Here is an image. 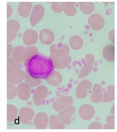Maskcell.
Returning a JSON list of instances; mask_svg holds the SVG:
<instances>
[{
	"mask_svg": "<svg viewBox=\"0 0 117 132\" xmlns=\"http://www.w3.org/2000/svg\"><path fill=\"white\" fill-rule=\"evenodd\" d=\"M54 69L52 60L41 54H35L27 64L28 72L32 78L45 79Z\"/></svg>",
	"mask_w": 117,
	"mask_h": 132,
	"instance_id": "1",
	"label": "cell"
},
{
	"mask_svg": "<svg viewBox=\"0 0 117 132\" xmlns=\"http://www.w3.org/2000/svg\"><path fill=\"white\" fill-rule=\"evenodd\" d=\"M45 12V8L41 4H38L33 7L30 15V22L32 27H34L41 20L44 16Z\"/></svg>",
	"mask_w": 117,
	"mask_h": 132,
	"instance_id": "2",
	"label": "cell"
},
{
	"mask_svg": "<svg viewBox=\"0 0 117 132\" xmlns=\"http://www.w3.org/2000/svg\"><path fill=\"white\" fill-rule=\"evenodd\" d=\"M87 22L91 28L95 31L101 30L105 24L104 18L99 14H94L91 15L88 18Z\"/></svg>",
	"mask_w": 117,
	"mask_h": 132,
	"instance_id": "3",
	"label": "cell"
},
{
	"mask_svg": "<svg viewBox=\"0 0 117 132\" xmlns=\"http://www.w3.org/2000/svg\"><path fill=\"white\" fill-rule=\"evenodd\" d=\"M20 28L19 22L14 19H10L7 21V42L13 41L18 30Z\"/></svg>",
	"mask_w": 117,
	"mask_h": 132,
	"instance_id": "4",
	"label": "cell"
},
{
	"mask_svg": "<svg viewBox=\"0 0 117 132\" xmlns=\"http://www.w3.org/2000/svg\"><path fill=\"white\" fill-rule=\"evenodd\" d=\"M23 40L26 45H34L38 40L37 33L35 30L30 29H27L23 34Z\"/></svg>",
	"mask_w": 117,
	"mask_h": 132,
	"instance_id": "5",
	"label": "cell"
},
{
	"mask_svg": "<svg viewBox=\"0 0 117 132\" xmlns=\"http://www.w3.org/2000/svg\"><path fill=\"white\" fill-rule=\"evenodd\" d=\"M33 7L31 2H21L18 6V14L22 18H28L30 15Z\"/></svg>",
	"mask_w": 117,
	"mask_h": 132,
	"instance_id": "6",
	"label": "cell"
},
{
	"mask_svg": "<svg viewBox=\"0 0 117 132\" xmlns=\"http://www.w3.org/2000/svg\"><path fill=\"white\" fill-rule=\"evenodd\" d=\"M54 39V34L51 30L47 29H43L40 32L39 40L42 43L45 45H49L52 43Z\"/></svg>",
	"mask_w": 117,
	"mask_h": 132,
	"instance_id": "7",
	"label": "cell"
},
{
	"mask_svg": "<svg viewBox=\"0 0 117 132\" xmlns=\"http://www.w3.org/2000/svg\"><path fill=\"white\" fill-rule=\"evenodd\" d=\"M79 8L83 13L85 14H90L93 12L95 6L92 2H79Z\"/></svg>",
	"mask_w": 117,
	"mask_h": 132,
	"instance_id": "8",
	"label": "cell"
},
{
	"mask_svg": "<svg viewBox=\"0 0 117 132\" xmlns=\"http://www.w3.org/2000/svg\"><path fill=\"white\" fill-rule=\"evenodd\" d=\"M64 12L69 16H73L76 15L77 10L75 7V2H65Z\"/></svg>",
	"mask_w": 117,
	"mask_h": 132,
	"instance_id": "9",
	"label": "cell"
},
{
	"mask_svg": "<svg viewBox=\"0 0 117 132\" xmlns=\"http://www.w3.org/2000/svg\"><path fill=\"white\" fill-rule=\"evenodd\" d=\"M51 52L52 53H56L55 54L57 55L62 56L67 54L69 52V50L67 45H53L51 48Z\"/></svg>",
	"mask_w": 117,
	"mask_h": 132,
	"instance_id": "10",
	"label": "cell"
},
{
	"mask_svg": "<svg viewBox=\"0 0 117 132\" xmlns=\"http://www.w3.org/2000/svg\"><path fill=\"white\" fill-rule=\"evenodd\" d=\"M69 45L73 49L77 50L81 49L83 45L82 38L78 36H74L70 39Z\"/></svg>",
	"mask_w": 117,
	"mask_h": 132,
	"instance_id": "11",
	"label": "cell"
},
{
	"mask_svg": "<svg viewBox=\"0 0 117 132\" xmlns=\"http://www.w3.org/2000/svg\"><path fill=\"white\" fill-rule=\"evenodd\" d=\"M103 55L107 61L112 58L114 60V47L113 46L108 45L106 46L103 51Z\"/></svg>",
	"mask_w": 117,
	"mask_h": 132,
	"instance_id": "12",
	"label": "cell"
},
{
	"mask_svg": "<svg viewBox=\"0 0 117 132\" xmlns=\"http://www.w3.org/2000/svg\"><path fill=\"white\" fill-rule=\"evenodd\" d=\"M65 2H53L51 7L52 11L55 13H60L64 10Z\"/></svg>",
	"mask_w": 117,
	"mask_h": 132,
	"instance_id": "13",
	"label": "cell"
},
{
	"mask_svg": "<svg viewBox=\"0 0 117 132\" xmlns=\"http://www.w3.org/2000/svg\"><path fill=\"white\" fill-rule=\"evenodd\" d=\"M7 18H8L13 14V9L10 5L8 4H7Z\"/></svg>",
	"mask_w": 117,
	"mask_h": 132,
	"instance_id": "14",
	"label": "cell"
},
{
	"mask_svg": "<svg viewBox=\"0 0 117 132\" xmlns=\"http://www.w3.org/2000/svg\"><path fill=\"white\" fill-rule=\"evenodd\" d=\"M109 38L111 42L114 43V30H112L110 32L109 34Z\"/></svg>",
	"mask_w": 117,
	"mask_h": 132,
	"instance_id": "15",
	"label": "cell"
},
{
	"mask_svg": "<svg viewBox=\"0 0 117 132\" xmlns=\"http://www.w3.org/2000/svg\"><path fill=\"white\" fill-rule=\"evenodd\" d=\"M7 49H8V54H10L13 51V47L11 45H7Z\"/></svg>",
	"mask_w": 117,
	"mask_h": 132,
	"instance_id": "16",
	"label": "cell"
}]
</instances>
